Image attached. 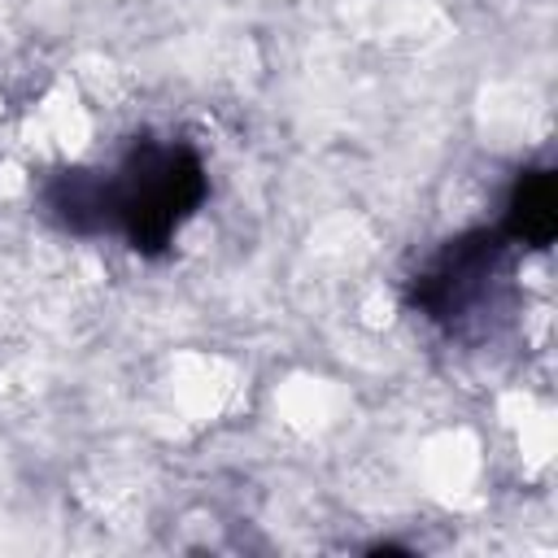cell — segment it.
<instances>
[{
  "instance_id": "cell-1",
  "label": "cell",
  "mask_w": 558,
  "mask_h": 558,
  "mask_svg": "<svg viewBox=\"0 0 558 558\" xmlns=\"http://www.w3.org/2000/svg\"><path fill=\"white\" fill-rule=\"evenodd\" d=\"M209 196L205 161L183 140H135L105 170L109 235L140 257H161Z\"/></svg>"
},
{
  "instance_id": "cell-2",
  "label": "cell",
  "mask_w": 558,
  "mask_h": 558,
  "mask_svg": "<svg viewBox=\"0 0 558 558\" xmlns=\"http://www.w3.org/2000/svg\"><path fill=\"white\" fill-rule=\"evenodd\" d=\"M510 253L514 244L497 227L462 231L414 270L405 305L458 340L493 331L510 310Z\"/></svg>"
},
{
  "instance_id": "cell-3",
  "label": "cell",
  "mask_w": 558,
  "mask_h": 558,
  "mask_svg": "<svg viewBox=\"0 0 558 558\" xmlns=\"http://www.w3.org/2000/svg\"><path fill=\"white\" fill-rule=\"evenodd\" d=\"M39 214L74 235V240H100L109 235V201H105V170L96 166H61L48 179H39Z\"/></svg>"
},
{
  "instance_id": "cell-4",
  "label": "cell",
  "mask_w": 558,
  "mask_h": 558,
  "mask_svg": "<svg viewBox=\"0 0 558 558\" xmlns=\"http://www.w3.org/2000/svg\"><path fill=\"white\" fill-rule=\"evenodd\" d=\"M497 231L514 248H549V240L558 231V183H554L549 166L519 170V179H514V187L506 196V214H501Z\"/></svg>"
}]
</instances>
